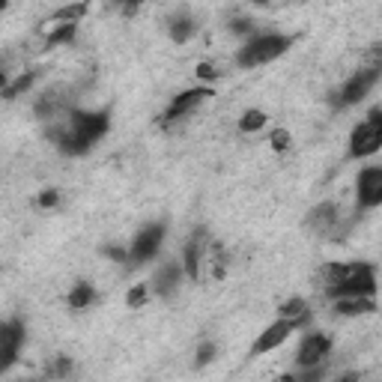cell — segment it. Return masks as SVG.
Returning a JSON list of instances; mask_svg holds the SVG:
<instances>
[{"label":"cell","mask_w":382,"mask_h":382,"mask_svg":"<svg viewBox=\"0 0 382 382\" xmlns=\"http://www.w3.org/2000/svg\"><path fill=\"white\" fill-rule=\"evenodd\" d=\"M251 18H245V15H233L230 18V33H248L251 30Z\"/></svg>","instance_id":"cb8c5ba5"},{"label":"cell","mask_w":382,"mask_h":382,"mask_svg":"<svg viewBox=\"0 0 382 382\" xmlns=\"http://www.w3.org/2000/svg\"><path fill=\"white\" fill-rule=\"evenodd\" d=\"M215 343H209V340H203L200 343V349H197V367H203V365H209V361L215 358Z\"/></svg>","instance_id":"7402d4cb"},{"label":"cell","mask_w":382,"mask_h":382,"mask_svg":"<svg viewBox=\"0 0 382 382\" xmlns=\"http://www.w3.org/2000/svg\"><path fill=\"white\" fill-rule=\"evenodd\" d=\"M209 96H212V90L209 87H194V90H183L176 96L174 102L167 104V111H165V122H176V120H183V117H188V113H194L200 104H203Z\"/></svg>","instance_id":"8fae6325"},{"label":"cell","mask_w":382,"mask_h":382,"mask_svg":"<svg viewBox=\"0 0 382 382\" xmlns=\"http://www.w3.org/2000/svg\"><path fill=\"white\" fill-rule=\"evenodd\" d=\"M278 317H286V320H308V304H304V299H290L284 302L278 308Z\"/></svg>","instance_id":"ac0fdd59"},{"label":"cell","mask_w":382,"mask_h":382,"mask_svg":"<svg viewBox=\"0 0 382 382\" xmlns=\"http://www.w3.org/2000/svg\"><path fill=\"white\" fill-rule=\"evenodd\" d=\"M209 248V236L203 227H197L194 233H191V239L185 242V254H183V269L188 278H200V263H203V251Z\"/></svg>","instance_id":"7c38bea8"},{"label":"cell","mask_w":382,"mask_h":382,"mask_svg":"<svg viewBox=\"0 0 382 382\" xmlns=\"http://www.w3.org/2000/svg\"><path fill=\"white\" fill-rule=\"evenodd\" d=\"M338 221H340L338 203H320L308 212V227L320 236H331L334 230H338Z\"/></svg>","instance_id":"4fadbf2b"},{"label":"cell","mask_w":382,"mask_h":382,"mask_svg":"<svg viewBox=\"0 0 382 382\" xmlns=\"http://www.w3.org/2000/svg\"><path fill=\"white\" fill-rule=\"evenodd\" d=\"M329 299H349V295H376V272L370 263H329L322 269Z\"/></svg>","instance_id":"7a4b0ae2"},{"label":"cell","mask_w":382,"mask_h":382,"mask_svg":"<svg viewBox=\"0 0 382 382\" xmlns=\"http://www.w3.org/2000/svg\"><path fill=\"white\" fill-rule=\"evenodd\" d=\"M161 239H165V224H161V221L143 227V230L135 236L131 248H129V263L131 266H140V263L152 260V257L158 254V248H161Z\"/></svg>","instance_id":"8992f818"},{"label":"cell","mask_w":382,"mask_h":382,"mask_svg":"<svg viewBox=\"0 0 382 382\" xmlns=\"http://www.w3.org/2000/svg\"><path fill=\"white\" fill-rule=\"evenodd\" d=\"M24 343V322L21 320H9L0 326V374H6L15 365L18 352Z\"/></svg>","instance_id":"52a82bcc"},{"label":"cell","mask_w":382,"mask_h":382,"mask_svg":"<svg viewBox=\"0 0 382 382\" xmlns=\"http://www.w3.org/2000/svg\"><path fill=\"white\" fill-rule=\"evenodd\" d=\"M302 326H304L302 320H286V317H281L278 322H272V326L254 340V347H251V358L263 356V352L278 349L281 343H286V338H290V334H293L295 329H302Z\"/></svg>","instance_id":"ba28073f"},{"label":"cell","mask_w":382,"mask_h":382,"mask_svg":"<svg viewBox=\"0 0 382 382\" xmlns=\"http://www.w3.org/2000/svg\"><path fill=\"white\" fill-rule=\"evenodd\" d=\"M293 45V36H281V33H263V36H254L251 42H245L239 48V57L236 63L242 69H254V66H263V63H272Z\"/></svg>","instance_id":"3957f363"},{"label":"cell","mask_w":382,"mask_h":382,"mask_svg":"<svg viewBox=\"0 0 382 382\" xmlns=\"http://www.w3.org/2000/svg\"><path fill=\"white\" fill-rule=\"evenodd\" d=\"M197 78L200 81H212V78H218V69H215L212 63H200L197 66Z\"/></svg>","instance_id":"484cf974"},{"label":"cell","mask_w":382,"mask_h":382,"mask_svg":"<svg viewBox=\"0 0 382 382\" xmlns=\"http://www.w3.org/2000/svg\"><path fill=\"white\" fill-rule=\"evenodd\" d=\"M57 200H60V194H57L54 188H48V191H42V194H39V206L42 209H51V206H57Z\"/></svg>","instance_id":"4316f807"},{"label":"cell","mask_w":382,"mask_h":382,"mask_svg":"<svg viewBox=\"0 0 382 382\" xmlns=\"http://www.w3.org/2000/svg\"><path fill=\"white\" fill-rule=\"evenodd\" d=\"M379 78H382V66L379 63L356 72L338 93H331V104H334V108H349V104H358L379 84Z\"/></svg>","instance_id":"5b68a950"},{"label":"cell","mask_w":382,"mask_h":382,"mask_svg":"<svg viewBox=\"0 0 382 382\" xmlns=\"http://www.w3.org/2000/svg\"><path fill=\"white\" fill-rule=\"evenodd\" d=\"M111 129V111H66L63 117L51 120L48 135L57 143V149L66 156H84L96 140L104 138V131Z\"/></svg>","instance_id":"6da1fadb"},{"label":"cell","mask_w":382,"mask_h":382,"mask_svg":"<svg viewBox=\"0 0 382 382\" xmlns=\"http://www.w3.org/2000/svg\"><path fill=\"white\" fill-rule=\"evenodd\" d=\"M376 302L374 295H349V299H334V313L340 317H365V313H374Z\"/></svg>","instance_id":"5bb4252c"},{"label":"cell","mask_w":382,"mask_h":382,"mask_svg":"<svg viewBox=\"0 0 382 382\" xmlns=\"http://www.w3.org/2000/svg\"><path fill=\"white\" fill-rule=\"evenodd\" d=\"M331 352V338L322 331H311L304 334L302 347L299 352H295V365L299 367H320L322 361H326V356Z\"/></svg>","instance_id":"9c48e42d"},{"label":"cell","mask_w":382,"mask_h":382,"mask_svg":"<svg viewBox=\"0 0 382 382\" xmlns=\"http://www.w3.org/2000/svg\"><path fill=\"white\" fill-rule=\"evenodd\" d=\"M96 302V290L90 284H75L72 286V293H69V308L72 311H84V308H90V304Z\"/></svg>","instance_id":"e0dca14e"},{"label":"cell","mask_w":382,"mask_h":382,"mask_svg":"<svg viewBox=\"0 0 382 382\" xmlns=\"http://www.w3.org/2000/svg\"><path fill=\"white\" fill-rule=\"evenodd\" d=\"M194 30H197V21L191 15H176V18H170V24H167V33L176 45L188 42L191 36H194Z\"/></svg>","instance_id":"2e32d148"},{"label":"cell","mask_w":382,"mask_h":382,"mask_svg":"<svg viewBox=\"0 0 382 382\" xmlns=\"http://www.w3.org/2000/svg\"><path fill=\"white\" fill-rule=\"evenodd\" d=\"M269 143H272V147L278 149V152H284L286 147H290V131H286V129H275L272 138H269Z\"/></svg>","instance_id":"603a6c76"},{"label":"cell","mask_w":382,"mask_h":382,"mask_svg":"<svg viewBox=\"0 0 382 382\" xmlns=\"http://www.w3.org/2000/svg\"><path fill=\"white\" fill-rule=\"evenodd\" d=\"M183 266H179V263H165V266H161V269L156 272V278H152V286H156V293L158 295H170V293H174L176 290V286H179V278H183Z\"/></svg>","instance_id":"9a60e30c"},{"label":"cell","mask_w":382,"mask_h":382,"mask_svg":"<svg viewBox=\"0 0 382 382\" xmlns=\"http://www.w3.org/2000/svg\"><path fill=\"white\" fill-rule=\"evenodd\" d=\"M69 367H72L69 358H66V356H57V365L48 370V374H51V376H66V374H69Z\"/></svg>","instance_id":"d4e9b609"},{"label":"cell","mask_w":382,"mask_h":382,"mask_svg":"<svg viewBox=\"0 0 382 382\" xmlns=\"http://www.w3.org/2000/svg\"><path fill=\"white\" fill-rule=\"evenodd\" d=\"M147 299H149V286L147 284H135L129 290V295H126V304H129V308H140V304H147Z\"/></svg>","instance_id":"44dd1931"},{"label":"cell","mask_w":382,"mask_h":382,"mask_svg":"<svg viewBox=\"0 0 382 382\" xmlns=\"http://www.w3.org/2000/svg\"><path fill=\"white\" fill-rule=\"evenodd\" d=\"M39 78V72H24L21 78H18L15 84H6V90H3V96L6 99H15V96H21V93H27L33 87V81Z\"/></svg>","instance_id":"d6986e66"},{"label":"cell","mask_w":382,"mask_h":382,"mask_svg":"<svg viewBox=\"0 0 382 382\" xmlns=\"http://www.w3.org/2000/svg\"><path fill=\"white\" fill-rule=\"evenodd\" d=\"M122 3H129V6H138V3H143V0H122Z\"/></svg>","instance_id":"83f0119b"},{"label":"cell","mask_w":382,"mask_h":382,"mask_svg":"<svg viewBox=\"0 0 382 382\" xmlns=\"http://www.w3.org/2000/svg\"><path fill=\"white\" fill-rule=\"evenodd\" d=\"M263 126H266V113H263V111H257V108L245 111V113H242V120H239V129H242V131H260Z\"/></svg>","instance_id":"ffe728a7"},{"label":"cell","mask_w":382,"mask_h":382,"mask_svg":"<svg viewBox=\"0 0 382 382\" xmlns=\"http://www.w3.org/2000/svg\"><path fill=\"white\" fill-rule=\"evenodd\" d=\"M356 200L361 209L382 206V167H365L356 179Z\"/></svg>","instance_id":"30bf717a"},{"label":"cell","mask_w":382,"mask_h":382,"mask_svg":"<svg viewBox=\"0 0 382 382\" xmlns=\"http://www.w3.org/2000/svg\"><path fill=\"white\" fill-rule=\"evenodd\" d=\"M382 149V111H370L349 135V158H367Z\"/></svg>","instance_id":"277c9868"}]
</instances>
